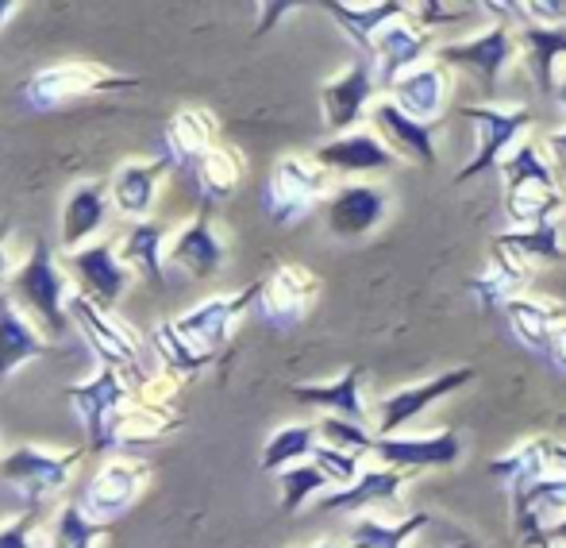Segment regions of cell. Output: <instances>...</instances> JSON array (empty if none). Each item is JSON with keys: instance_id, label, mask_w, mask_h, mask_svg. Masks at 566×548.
I'll return each instance as SVG.
<instances>
[{"instance_id": "25", "label": "cell", "mask_w": 566, "mask_h": 548, "mask_svg": "<svg viewBox=\"0 0 566 548\" xmlns=\"http://www.w3.org/2000/svg\"><path fill=\"white\" fill-rule=\"evenodd\" d=\"M217 143V116L209 108H181L178 116H170L163 132V155L178 170H193Z\"/></svg>"}, {"instance_id": "21", "label": "cell", "mask_w": 566, "mask_h": 548, "mask_svg": "<svg viewBox=\"0 0 566 548\" xmlns=\"http://www.w3.org/2000/svg\"><path fill=\"white\" fill-rule=\"evenodd\" d=\"M147 475H150V467L143 464V459H108V464L93 475L90 490H85V514L97 521L119 518V514L139 498Z\"/></svg>"}, {"instance_id": "44", "label": "cell", "mask_w": 566, "mask_h": 548, "mask_svg": "<svg viewBox=\"0 0 566 548\" xmlns=\"http://www.w3.org/2000/svg\"><path fill=\"white\" fill-rule=\"evenodd\" d=\"M485 271H493L501 278V282H509L516 293H521V286L532 278V263L528 259H521L513 248H505V244H497L493 240L490 244V263H485Z\"/></svg>"}, {"instance_id": "8", "label": "cell", "mask_w": 566, "mask_h": 548, "mask_svg": "<svg viewBox=\"0 0 566 548\" xmlns=\"http://www.w3.org/2000/svg\"><path fill=\"white\" fill-rule=\"evenodd\" d=\"M521 54L516 46V28L513 23H493V28L478 31L470 39H459V43H440L432 51V59H440L448 70H462L470 74L485 93L497 90V77L509 70V62Z\"/></svg>"}, {"instance_id": "19", "label": "cell", "mask_w": 566, "mask_h": 548, "mask_svg": "<svg viewBox=\"0 0 566 548\" xmlns=\"http://www.w3.org/2000/svg\"><path fill=\"white\" fill-rule=\"evenodd\" d=\"M166 259L193 278H212L224 267L228 248H224V240H220L217 225H212V205L201 201L197 217L174 232L170 248H166Z\"/></svg>"}, {"instance_id": "24", "label": "cell", "mask_w": 566, "mask_h": 548, "mask_svg": "<svg viewBox=\"0 0 566 548\" xmlns=\"http://www.w3.org/2000/svg\"><path fill=\"white\" fill-rule=\"evenodd\" d=\"M290 399L301 406H316L328 410L332 417H347L358 425H370V406H366V391H363V371L347 368L343 375H336L332 383H297L290 386Z\"/></svg>"}, {"instance_id": "46", "label": "cell", "mask_w": 566, "mask_h": 548, "mask_svg": "<svg viewBox=\"0 0 566 548\" xmlns=\"http://www.w3.org/2000/svg\"><path fill=\"white\" fill-rule=\"evenodd\" d=\"M528 20L532 23H547V28H566V4L559 0H528Z\"/></svg>"}, {"instance_id": "31", "label": "cell", "mask_w": 566, "mask_h": 548, "mask_svg": "<svg viewBox=\"0 0 566 548\" xmlns=\"http://www.w3.org/2000/svg\"><path fill=\"white\" fill-rule=\"evenodd\" d=\"M166 228L163 220H135L132 228H127L124 244H119V259H124L127 267H132L135 275L147 278L155 290H166Z\"/></svg>"}, {"instance_id": "18", "label": "cell", "mask_w": 566, "mask_h": 548, "mask_svg": "<svg viewBox=\"0 0 566 548\" xmlns=\"http://www.w3.org/2000/svg\"><path fill=\"white\" fill-rule=\"evenodd\" d=\"M316 163L328 174L339 178H363V174H386L394 170L401 158L381 143V136L374 128H355L347 136H336L316 147Z\"/></svg>"}, {"instance_id": "56", "label": "cell", "mask_w": 566, "mask_h": 548, "mask_svg": "<svg viewBox=\"0 0 566 548\" xmlns=\"http://www.w3.org/2000/svg\"><path fill=\"white\" fill-rule=\"evenodd\" d=\"M451 548H470V545H451Z\"/></svg>"}, {"instance_id": "9", "label": "cell", "mask_w": 566, "mask_h": 548, "mask_svg": "<svg viewBox=\"0 0 566 548\" xmlns=\"http://www.w3.org/2000/svg\"><path fill=\"white\" fill-rule=\"evenodd\" d=\"M378 85V70L370 59H355L339 70L336 77L321 85V108H324V124L336 136H347L363 124V116L374 108V101L381 97Z\"/></svg>"}, {"instance_id": "15", "label": "cell", "mask_w": 566, "mask_h": 548, "mask_svg": "<svg viewBox=\"0 0 566 548\" xmlns=\"http://www.w3.org/2000/svg\"><path fill=\"white\" fill-rule=\"evenodd\" d=\"M432 51H436L432 35L412 20V12L401 15V20H394L386 31H378V39H374V46H370V62H374V70H378V85L389 93V85H394L397 77L417 70L420 62H428Z\"/></svg>"}, {"instance_id": "32", "label": "cell", "mask_w": 566, "mask_h": 548, "mask_svg": "<svg viewBox=\"0 0 566 548\" xmlns=\"http://www.w3.org/2000/svg\"><path fill=\"white\" fill-rule=\"evenodd\" d=\"M547 467H552V459H547V436L521 444V448H513L501 459H490V475L505 483L509 495H513V503L516 498H524L539 479H544Z\"/></svg>"}, {"instance_id": "54", "label": "cell", "mask_w": 566, "mask_h": 548, "mask_svg": "<svg viewBox=\"0 0 566 548\" xmlns=\"http://www.w3.org/2000/svg\"><path fill=\"white\" fill-rule=\"evenodd\" d=\"M555 101H559V105L566 108V74L559 77V85H555Z\"/></svg>"}, {"instance_id": "1", "label": "cell", "mask_w": 566, "mask_h": 548, "mask_svg": "<svg viewBox=\"0 0 566 548\" xmlns=\"http://www.w3.org/2000/svg\"><path fill=\"white\" fill-rule=\"evenodd\" d=\"M8 298L23 313H35V321L46 329V340L62 337V329L70 324V278L43 236L31 240V256L8 275Z\"/></svg>"}, {"instance_id": "53", "label": "cell", "mask_w": 566, "mask_h": 548, "mask_svg": "<svg viewBox=\"0 0 566 548\" xmlns=\"http://www.w3.org/2000/svg\"><path fill=\"white\" fill-rule=\"evenodd\" d=\"M12 12H15L12 0H0V28H4V20H8V15H12Z\"/></svg>"}, {"instance_id": "38", "label": "cell", "mask_w": 566, "mask_h": 548, "mask_svg": "<svg viewBox=\"0 0 566 548\" xmlns=\"http://www.w3.org/2000/svg\"><path fill=\"white\" fill-rule=\"evenodd\" d=\"M316 444H321V433H316V421H313V425H285V428H277V433L266 441L259 467H262V472L282 475L285 467L313 459Z\"/></svg>"}, {"instance_id": "12", "label": "cell", "mask_w": 566, "mask_h": 548, "mask_svg": "<svg viewBox=\"0 0 566 548\" xmlns=\"http://www.w3.org/2000/svg\"><path fill=\"white\" fill-rule=\"evenodd\" d=\"M259 293H262V282H251L235 293H220V298H209V301H201V306L189 309V313H181L174 324H178L189 340H197L205 352L220 355L228 348L231 329L239 324V317H243L251 306H259Z\"/></svg>"}, {"instance_id": "10", "label": "cell", "mask_w": 566, "mask_h": 548, "mask_svg": "<svg viewBox=\"0 0 566 548\" xmlns=\"http://www.w3.org/2000/svg\"><path fill=\"white\" fill-rule=\"evenodd\" d=\"M470 383H474V368H451L436 379L409 383V386H401V391L386 394V399L378 402V436L405 433V428H409L417 417H424L436 402L451 399V394H459L462 386H470Z\"/></svg>"}, {"instance_id": "40", "label": "cell", "mask_w": 566, "mask_h": 548, "mask_svg": "<svg viewBox=\"0 0 566 548\" xmlns=\"http://www.w3.org/2000/svg\"><path fill=\"white\" fill-rule=\"evenodd\" d=\"M277 487H282V510L297 514L308 498H324V490H328L332 483H328V475L313 464V459H305V464L285 467V472L277 475Z\"/></svg>"}, {"instance_id": "11", "label": "cell", "mask_w": 566, "mask_h": 548, "mask_svg": "<svg viewBox=\"0 0 566 548\" xmlns=\"http://www.w3.org/2000/svg\"><path fill=\"white\" fill-rule=\"evenodd\" d=\"M389 217V194L374 182H343L324 201V225L336 240H363Z\"/></svg>"}, {"instance_id": "55", "label": "cell", "mask_w": 566, "mask_h": 548, "mask_svg": "<svg viewBox=\"0 0 566 548\" xmlns=\"http://www.w3.org/2000/svg\"><path fill=\"white\" fill-rule=\"evenodd\" d=\"M316 548H336V545H332V541H321V545H316Z\"/></svg>"}, {"instance_id": "22", "label": "cell", "mask_w": 566, "mask_h": 548, "mask_svg": "<svg viewBox=\"0 0 566 548\" xmlns=\"http://www.w3.org/2000/svg\"><path fill=\"white\" fill-rule=\"evenodd\" d=\"M448 93H451V70L440 59H428L417 70L397 77L386 97H394L417 121L436 124L443 116V105H448Z\"/></svg>"}, {"instance_id": "50", "label": "cell", "mask_w": 566, "mask_h": 548, "mask_svg": "<svg viewBox=\"0 0 566 548\" xmlns=\"http://www.w3.org/2000/svg\"><path fill=\"white\" fill-rule=\"evenodd\" d=\"M547 459H552V467H559L566 475V441H547Z\"/></svg>"}, {"instance_id": "47", "label": "cell", "mask_w": 566, "mask_h": 548, "mask_svg": "<svg viewBox=\"0 0 566 548\" xmlns=\"http://www.w3.org/2000/svg\"><path fill=\"white\" fill-rule=\"evenodd\" d=\"M297 4H290V0H274V4H259V12H262V20H259V28H254V35H266L270 28H277L282 23V15L285 12H293Z\"/></svg>"}, {"instance_id": "29", "label": "cell", "mask_w": 566, "mask_h": 548, "mask_svg": "<svg viewBox=\"0 0 566 548\" xmlns=\"http://www.w3.org/2000/svg\"><path fill=\"white\" fill-rule=\"evenodd\" d=\"M324 12L350 35V43L358 46V59H370V46H374V39H378V31H386L394 20L409 15L412 4H401V0H378V4H343V0H328Z\"/></svg>"}, {"instance_id": "43", "label": "cell", "mask_w": 566, "mask_h": 548, "mask_svg": "<svg viewBox=\"0 0 566 548\" xmlns=\"http://www.w3.org/2000/svg\"><path fill=\"white\" fill-rule=\"evenodd\" d=\"M474 12H482V4H440V0H428V4H412V20L432 35L436 28H454V23L474 20Z\"/></svg>"}, {"instance_id": "13", "label": "cell", "mask_w": 566, "mask_h": 548, "mask_svg": "<svg viewBox=\"0 0 566 548\" xmlns=\"http://www.w3.org/2000/svg\"><path fill=\"white\" fill-rule=\"evenodd\" d=\"M370 124L381 136L389 151H394L401 163H417L424 170H432L440 163V147H436V124H424L417 116H409L394 97L381 93L370 108Z\"/></svg>"}, {"instance_id": "41", "label": "cell", "mask_w": 566, "mask_h": 548, "mask_svg": "<svg viewBox=\"0 0 566 548\" xmlns=\"http://www.w3.org/2000/svg\"><path fill=\"white\" fill-rule=\"evenodd\" d=\"M316 433H321V444L355 452L363 459L374 456V441H378V433H370V425H358V421L347 417H321L316 421Z\"/></svg>"}, {"instance_id": "4", "label": "cell", "mask_w": 566, "mask_h": 548, "mask_svg": "<svg viewBox=\"0 0 566 548\" xmlns=\"http://www.w3.org/2000/svg\"><path fill=\"white\" fill-rule=\"evenodd\" d=\"M462 121H470L478 128V151L474 158H467L454 182H474L478 174L501 166L516 147L524 143V132L532 128V108L524 105H467Z\"/></svg>"}, {"instance_id": "5", "label": "cell", "mask_w": 566, "mask_h": 548, "mask_svg": "<svg viewBox=\"0 0 566 548\" xmlns=\"http://www.w3.org/2000/svg\"><path fill=\"white\" fill-rule=\"evenodd\" d=\"M332 174L316 163V155H285L277 158L266 186V213L274 225H293L305 213L316 209V201H328Z\"/></svg>"}, {"instance_id": "3", "label": "cell", "mask_w": 566, "mask_h": 548, "mask_svg": "<svg viewBox=\"0 0 566 548\" xmlns=\"http://www.w3.org/2000/svg\"><path fill=\"white\" fill-rule=\"evenodd\" d=\"M135 85H139V77L116 74L97 62H62V66H46L35 77H28L20 97L35 113H51V108H62L77 97H90V93H119L135 90Z\"/></svg>"}, {"instance_id": "34", "label": "cell", "mask_w": 566, "mask_h": 548, "mask_svg": "<svg viewBox=\"0 0 566 548\" xmlns=\"http://www.w3.org/2000/svg\"><path fill=\"white\" fill-rule=\"evenodd\" d=\"M189 174H193L205 205L228 201V197L239 189V182H243V155H239L231 143H217V147H212Z\"/></svg>"}, {"instance_id": "33", "label": "cell", "mask_w": 566, "mask_h": 548, "mask_svg": "<svg viewBox=\"0 0 566 548\" xmlns=\"http://www.w3.org/2000/svg\"><path fill=\"white\" fill-rule=\"evenodd\" d=\"M501 178H505V189H563V178L555 170L552 155H547L544 139H524L505 163L497 166Z\"/></svg>"}, {"instance_id": "23", "label": "cell", "mask_w": 566, "mask_h": 548, "mask_svg": "<svg viewBox=\"0 0 566 548\" xmlns=\"http://www.w3.org/2000/svg\"><path fill=\"white\" fill-rule=\"evenodd\" d=\"M174 170V163L166 155L150 158V163H124L113 174V205L116 213L132 220H150V209L158 201V189H163L166 174Z\"/></svg>"}, {"instance_id": "37", "label": "cell", "mask_w": 566, "mask_h": 548, "mask_svg": "<svg viewBox=\"0 0 566 548\" xmlns=\"http://www.w3.org/2000/svg\"><path fill=\"white\" fill-rule=\"evenodd\" d=\"M432 526V514L428 510H412L401 521H378V518H358L350 526V545L347 548H409V541H417L420 529Z\"/></svg>"}, {"instance_id": "49", "label": "cell", "mask_w": 566, "mask_h": 548, "mask_svg": "<svg viewBox=\"0 0 566 548\" xmlns=\"http://www.w3.org/2000/svg\"><path fill=\"white\" fill-rule=\"evenodd\" d=\"M547 355H552L559 368H566V321L555 329V337H552V344H547Z\"/></svg>"}, {"instance_id": "28", "label": "cell", "mask_w": 566, "mask_h": 548, "mask_svg": "<svg viewBox=\"0 0 566 548\" xmlns=\"http://www.w3.org/2000/svg\"><path fill=\"white\" fill-rule=\"evenodd\" d=\"M516 46H521V59L528 66L532 82H536V90L555 97V85H559L555 66L566 62V28L524 23V28H516Z\"/></svg>"}, {"instance_id": "17", "label": "cell", "mask_w": 566, "mask_h": 548, "mask_svg": "<svg viewBox=\"0 0 566 548\" xmlns=\"http://www.w3.org/2000/svg\"><path fill=\"white\" fill-rule=\"evenodd\" d=\"M462 456V441L451 428H440V433H397V436H378L374 441V459L386 467H397V472H420V467H451L459 464Z\"/></svg>"}, {"instance_id": "16", "label": "cell", "mask_w": 566, "mask_h": 548, "mask_svg": "<svg viewBox=\"0 0 566 548\" xmlns=\"http://www.w3.org/2000/svg\"><path fill=\"white\" fill-rule=\"evenodd\" d=\"M70 271L77 275V282H82L85 298L93 301V306L108 309L113 313V306L127 293V282H132V267L119 259V251L113 248L108 240H97V244H85L82 251H70L66 256Z\"/></svg>"}, {"instance_id": "51", "label": "cell", "mask_w": 566, "mask_h": 548, "mask_svg": "<svg viewBox=\"0 0 566 548\" xmlns=\"http://www.w3.org/2000/svg\"><path fill=\"white\" fill-rule=\"evenodd\" d=\"M536 537H544V541H555V545L566 548V518H559L555 526H547L544 534H536ZM536 537H532V541H536Z\"/></svg>"}, {"instance_id": "36", "label": "cell", "mask_w": 566, "mask_h": 548, "mask_svg": "<svg viewBox=\"0 0 566 548\" xmlns=\"http://www.w3.org/2000/svg\"><path fill=\"white\" fill-rule=\"evenodd\" d=\"M150 348L163 355L166 371L178 375V379L181 375H201V371L212 368V360H217V355L205 352L197 340H189L174 321H158V329L150 332Z\"/></svg>"}, {"instance_id": "52", "label": "cell", "mask_w": 566, "mask_h": 548, "mask_svg": "<svg viewBox=\"0 0 566 548\" xmlns=\"http://www.w3.org/2000/svg\"><path fill=\"white\" fill-rule=\"evenodd\" d=\"M8 232H12V225H8V217H0V278L8 275Z\"/></svg>"}, {"instance_id": "14", "label": "cell", "mask_w": 566, "mask_h": 548, "mask_svg": "<svg viewBox=\"0 0 566 548\" xmlns=\"http://www.w3.org/2000/svg\"><path fill=\"white\" fill-rule=\"evenodd\" d=\"M316 293H321V278L301 263H277L274 275L262 282L259 309L266 317V324L274 329H293L305 321V313L313 309Z\"/></svg>"}, {"instance_id": "48", "label": "cell", "mask_w": 566, "mask_h": 548, "mask_svg": "<svg viewBox=\"0 0 566 548\" xmlns=\"http://www.w3.org/2000/svg\"><path fill=\"white\" fill-rule=\"evenodd\" d=\"M544 143H547V155H552L555 170H559V178L566 182V128H555V132H547V136H544Z\"/></svg>"}, {"instance_id": "42", "label": "cell", "mask_w": 566, "mask_h": 548, "mask_svg": "<svg viewBox=\"0 0 566 548\" xmlns=\"http://www.w3.org/2000/svg\"><path fill=\"white\" fill-rule=\"evenodd\" d=\"M313 464L321 467L324 475H328L332 487H350V483L358 479V475L366 472L363 456H355V452H343V448H332V444H316L313 452Z\"/></svg>"}, {"instance_id": "7", "label": "cell", "mask_w": 566, "mask_h": 548, "mask_svg": "<svg viewBox=\"0 0 566 548\" xmlns=\"http://www.w3.org/2000/svg\"><path fill=\"white\" fill-rule=\"evenodd\" d=\"M66 399L74 402L77 417H82V425H85V448L108 452L113 448L119 410H127L135 402V386L127 383L119 371L101 363L97 375H93L90 383L66 386Z\"/></svg>"}, {"instance_id": "6", "label": "cell", "mask_w": 566, "mask_h": 548, "mask_svg": "<svg viewBox=\"0 0 566 548\" xmlns=\"http://www.w3.org/2000/svg\"><path fill=\"white\" fill-rule=\"evenodd\" d=\"M85 452L90 448L46 452V448H39V444H23V448L8 452V456L0 459V479H4L8 487L20 490L28 510H39L43 498L59 495V490L66 487Z\"/></svg>"}, {"instance_id": "20", "label": "cell", "mask_w": 566, "mask_h": 548, "mask_svg": "<svg viewBox=\"0 0 566 548\" xmlns=\"http://www.w3.org/2000/svg\"><path fill=\"white\" fill-rule=\"evenodd\" d=\"M108 209H113V182L105 178L77 182L66 194V205H62V232H59L62 248L82 251L105 228Z\"/></svg>"}, {"instance_id": "35", "label": "cell", "mask_w": 566, "mask_h": 548, "mask_svg": "<svg viewBox=\"0 0 566 548\" xmlns=\"http://www.w3.org/2000/svg\"><path fill=\"white\" fill-rule=\"evenodd\" d=\"M497 244L513 248L528 263H566V228L563 220H547V225H528V228H505L497 236Z\"/></svg>"}, {"instance_id": "27", "label": "cell", "mask_w": 566, "mask_h": 548, "mask_svg": "<svg viewBox=\"0 0 566 548\" xmlns=\"http://www.w3.org/2000/svg\"><path fill=\"white\" fill-rule=\"evenodd\" d=\"M46 352H51V340L31 324V317L4 290L0 293V379H8L15 368L39 360Z\"/></svg>"}, {"instance_id": "26", "label": "cell", "mask_w": 566, "mask_h": 548, "mask_svg": "<svg viewBox=\"0 0 566 548\" xmlns=\"http://www.w3.org/2000/svg\"><path fill=\"white\" fill-rule=\"evenodd\" d=\"M409 479H412L409 472H397V467L374 464V467H366V472L358 475L350 487L332 490V495L316 498V510L355 514V510H366V506H378V503H397V495H401V487Z\"/></svg>"}, {"instance_id": "45", "label": "cell", "mask_w": 566, "mask_h": 548, "mask_svg": "<svg viewBox=\"0 0 566 548\" xmlns=\"http://www.w3.org/2000/svg\"><path fill=\"white\" fill-rule=\"evenodd\" d=\"M35 521L39 510H28L20 518L4 521L0 526V548H35Z\"/></svg>"}, {"instance_id": "2", "label": "cell", "mask_w": 566, "mask_h": 548, "mask_svg": "<svg viewBox=\"0 0 566 548\" xmlns=\"http://www.w3.org/2000/svg\"><path fill=\"white\" fill-rule=\"evenodd\" d=\"M70 324L82 329L90 348L101 355L105 368L119 371L132 386H147V371H143V337L127 321H119L108 309L93 306L85 293H70Z\"/></svg>"}, {"instance_id": "30", "label": "cell", "mask_w": 566, "mask_h": 548, "mask_svg": "<svg viewBox=\"0 0 566 548\" xmlns=\"http://www.w3.org/2000/svg\"><path fill=\"white\" fill-rule=\"evenodd\" d=\"M501 313H505V321L513 324L521 344L536 348V352H547L555 329L563 324V306L552 298H539V293H516V298L505 301Z\"/></svg>"}, {"instance_id": "39", "label": "cell", "mask_w": 566, "mask_h": 548, "mask_svg": "<svg viewBox=\"0 0 566 548\" xmlns=\"http://www.w3.org/2000/svg\"><path fill=\"white\" fill-rule=\"evenodd\" d=\"M113 529H116L113 521H97L77 503H66L59 510V521H54L51 548H97Z\"/></svg>"}]
</instances>
